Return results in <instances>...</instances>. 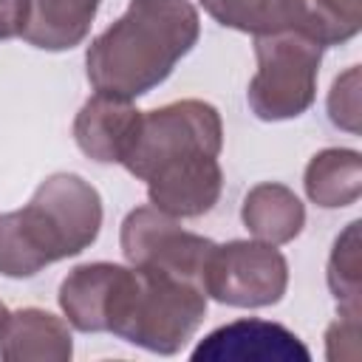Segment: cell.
Segmentation results:
<instances>
[{
  "label": "cell",
  "mask_w": 362,
  "mask_h": 362,
  "mask_svg": "<svg viewBox=\"0 0 362 362\" xmlns=\"http://www.w3.org/2000/svg\"><path fill=\"white\" fill-rule=\"evenodd\" d=\"M201 34L189 0H130L85 54V74L96 93L136 99L158 88Z\"/></svg>",
  "instance_id": "cell-1"
},
{
  "label": "cell",
  "mask_w": 362,
  "mask_h": 362,
  "mask_svg": "<svg viewBox=\"0 0 362 362\" xmlns=\"http://www.w3.org/2000/svg\"><path fill=\"white\" fill-rule=\"evenodd\" d=\"M102 229V198L76 173L48 175L23 209L0 215V274L34 277L85 252Z\"/></svg>",
  "instance_id": "cell-2"
},
{
  "label": "cell",
  "mask_w": 362,
  "mask_h": 362,
  "mask_svg": "<svg viewBox=\"0 0 362 362\" xmlns=\"http://www.w3.org/2000/svg\"><path fill=\"white\" fill-rule=\"evenodd\" d=\"M206 317V291L184 277L136 269L122 288L110 334L130 345L170 356L178 354Z\"/></svg>",
  "instance_id": "cell-3"
},
{
  "label": "cell",
  "mask_w": 362,
  "mask_h": 362,
  "mask_svg": "<svg viewBox=\"0 0 362 362\" xmlns=\"http://www.w3.org/2000/svg\"><path fill=\"white\" fill-rule=\"evenodd\" d=\"M257 71L249 82L246 99L257 119L283 122L297 119L314 105L322 45L300 31H274L255 37Z\"/></svg>",
  "instance_id": "cell-4"
},
{
  "label": "cell",
  "mask_w": 362,
  "mask_h": 362,
  "mask_svg": "<svg viewBox=\"0 0 362 362\" xmlns=\"http://www.w3.org/2000/svg\"><path fill=\"white\" fill-rule=\"evenodd\" d=\"M223 122L215 105L204 99H181L156 110H141L139 136L122 161L124 170L147 181L170 161L189 156H221Z\"/></svg>",
  "instance_id": "cell-5"
},
{
  "label": "cell",
  "mask_w": 362,
  "mask_h": 362,
  "mask_svg": "<svg viewBox=\"0 0 362 362\" xmlns=\"http://www.w3.org/2000/svg\"><path fill=\"white\" fill-rule=\"evenodd\" d=\"M288 288V263L274 243L229 240L215 243L206 272V297L235 308H263L283 300Z\"/></svg>",
  "instance_id": "cell-6"
},
{
  "label": "cell",
  "mask_w": 362,
  "mask_h": 362,
  "mask_svg": "<svg viewBox=\"0 0 362 362\" xmlns=\"http://www.w3.org/2000/svg\"><path fill=\"white\" fill-rule=\"evenodd\" d=\"M122 255L136 269L167 272L184 280H192L204 288V272L215 243L204 235L181 229L178 218L156 209L136 206L122 221L119 232Z\"/></svg>",
  "instance_id": "cell-7"
},
{
  "label": "cell",
  "mask_w": 362,
  "mask_h": 362,
  "mask_svg": "<svg viewBox=\"0 0 362 362\" xmlns=\"http://www.w3.org/2000/svg\"><path fill=\"white\" fill-rule=\"evenodd\" d=\"M311 351L280 322L243 317L209 331L195 348L192 362H308Z\"/></svg>",
  "instance_id": "cell-8"
},
{
  "label": "cell",
  "mask_w": 362,
  "mask_h": 362,
  "mask_svg": "<svg viewBox=\"0 0 362 362\" xmlns=\"http://www.w3.org/2000/svg\"><path fill=\"white\" fill-rule=\"evenodd\" d=\"M223 189V170L218 156H189L164 164L147 178L150 206L173 218L206 215Z\"/></svg>",
  "instance_id": "cell-9"
},
{
  "label": "cell",
  "mask_w": 362,
  "mask_h": 362,
  "mask_svg": "<svg viewBox=\"0 0 362 362\" xmlns=\"http://www.w3.org/2000/svg\"><path fill=\"white\" fill-rule=\"evenodd\" d=\"M130 277V266L119 263H82L68 272V277L59 283V308L82 334H102L110 331V320L116 311V303L122 297V288Z\"/></svg>",
  "instance_id": "cell-10"
},
{
  "label": "cell",
  "mask_w": 362,
  "mask_h": 362,
  "mask_svg": "<svg viewBox=\"0 0 362 362\" xmlns=\"http://www.w3.org/2000/svg\"><path fill=\"white\" fill-rule=\"evenodd\" d=\"M141 110L133 99L93 93L74 119L76 147L99 164H122L139 136Z\"/></svg>",
  "instance_id": "cell-11"
},
{
  "label": "cell",
  "mask_w": 362,
  "mask_h": 362,
  "mask_svg": "<svg viewBox=\"0 0 362 362\" xmlns=\"http://www.w3.org/2000/svg\"><path fill=\"white\" fill-rule=\"evenodd\" d=\"M74 337L68 322L45 308H20L0 331V359L6 362H68Z\"/></svg>",
  "instance_id": "cell-12"
},
{
  "label": "cell",
  "mask_w": 362,
  "mask_h": 362,
  "mask_svg": "<svg viewBox=\"0 0 362 362\" xmlns=\"http://www.w3.org/2000/svg\"><path fill=\"white\" fill-rule=\"evenodd\" d=\"M240 221L257 240L280 246V243H291L303 232L305 206L286 184L260 181L246 192L240 206Z\"/></svg>",
  "instance_id": "cell-13"
},
{
  "label": "cell",
  "mask_w": 362,
  "mask_h": 362,
  "mask_svg": "<svg viewBox=\"0 0 362 362\" xmlns=\"http://www.w3.org/2000/svg\"><path fill=\"white\" fill-rule=\"evenodd\" d=\"M102 0H28L23 40L40 51H68L79 45Z\"/></svg>",
  "instance_id": "cell-14"
},
{
  "label": "cell",
  "mask_w": 362,
  "mask_h": 362,
  "mask_svg": "<svg viewBox=\"0 0 362 362\" xmlns=\"http://www.w3.org/2000/svg\"><path fill=\"white\" fill-rule=\"evenodd\" d=\"M305 195L322 209H342L362 195V156L348 147L320 150L305 167Z\"/></svg>",
  "instance_id": "cell-15"
},
{
  "label": "cell",
  "mask_w": 362,
  "mask_h": 362,
  "mask_svg": "<svg viewBox=\"0 0 362 362\" xmlns=\"http://www.w3.org/2000/svg\"><path fill=\"white\" fill-rule=\"evenodd\" d=\"M362 28V0H294L291 31L314 42L342 45Z\"/></svg>",
  "instance_id": "cell-16"
},
{
  "label": "cell",
  "mask_w": 362,
  "mask_h": 362,
  "mask_svg": "<svg viewBox=\"0 0 362 362\" xmlns=\"http://www.w3.org/2000/svg\"><path fill=\"white\" fill-rule=\"evenodd\" d=\"M204 11L226 28L263 37L291 28L294 0H201Z\"/></svg>",
  "instance_id": "cell-17"
},
{
  "label": "cell",
  "mask_w": 362,
  "mask_h": 362,
  "mask_svg": "<svg viewBox=\"0 0 362 362\" xmlns=\"http://www.w3.org/2000/svg\"><path fill=\"white\" fill-rule=\"evenodd\" d=\"M359 221H351L334 240L328 257V288L339 311H359L362 294V260H359Z\"/></svg>",
  "instance_id": "cell-18"
},
{
  "label": "cell",
  "mask_w": 362,
  "mask_h": 362,
  "mask_svg": "<svg viewBox=\"0 0 362 362\" xmlns=\"http://www.w3.org/2000/svg\"><path fill=\"white\" fill-rule=\"evenodd\" d=\"M328 119L348 133H359V65H351L334 79L328 93Z\"/></svg>",
  "instance_id": "cell-19"
},
{
  "label": "cell",
  "mask_w": 362,
  "mask_h": 362,
  "mask_svg": "<svg viewBox=\"0 0 362 362\" xmlns=\"http://www.w3.org/2000/svg\"><path fill=\"white\" fill-rule=\"evenodd\" d=\"M325 356L331 362H356L362 356L359 345V311H339V317L325 331Z\"/></svg>",
  "instance_id": "cell-20"
},
{
  "label": "cell",
  "mask_w": 362,
  "mask_h": 362,
  "mask_svg": "<svg viewBox=\"0 0 362 362\" xmlns=\"http://www.w3.org/2000/svg\"><path fill=\"white\" fill-rule=\"evenodd\" d=\"M28 20V0H0V40L20 37Z\"/></svg>",
  "instance_id": "cell-21"
},
{
  "label": "cell",
  "mask_w": 362,
  "mask_h": 362,
  "mask_svg": "<svg viewBox=\"0 0 362 362\" xmlns=\"http://www.w3.org/2000/svg\"><path fill=\"white\" fill-rule=\"evenodd\" d=\"M6 317H8V308L0 303V331H3V325H6Z\"/></svg>",
  "instance_id": "cell-22"
}]
</instances>
